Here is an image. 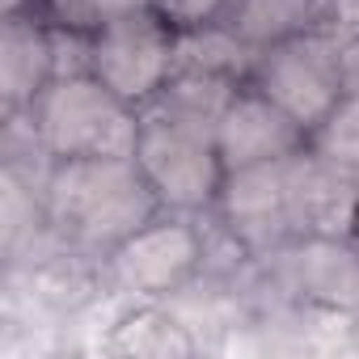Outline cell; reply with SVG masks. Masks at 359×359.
I'll return each instance as SVG.
<instances>
[{
  "label": "cell",
  "instance_id": "1",
  "mask_svg": "<svg viewBox=\"0 0 359 359\" xmlns=\"http://www.w3.org/2000/svg\"><path fill=\"white\" fill-rule=\"evenodd\" d=\"M43 208L55 245L68 258L97 262L161 212L135 156L51 161L43 177Z\"/></svg>",
  "mask_w": 359,
  "mask_h": 359
},
{
  "label": "cell",
  "instance_id": "2",
  "mask_svg": "<svg viewBox=\"0 0 359 359\" xmlns=\"http://www.w3.org/2000/svg\"><path fill=\"white\" fill-rule=\"evenodd\" d=\"M18 118H26L47 161L135 156L140 144V110L123 102L110 85H102L93 72L55 76Z\"/></svg>",
  "mask_w": 359,
  "mask_h": 359
},
{
  "label": "cell",
  "instance_id": "3",
  "mask_svg": "<svg viewBox=\"0 0 359 359\" xmlns=\"http://www.w3.org/2000/svg\"><path fill=\"white\" fill-rule=\"evenodd\" d=\"M208 216L156 212L102 258V279L131 304H156L191 292L208 266Z\"/></svg>",
  "mask_w": 359,
  "mask_h": 359
},
{
  "label": "cell",
  "instance_id": "4",
  "mask_svg": "<svg viewBox=\"0 0 359 359\" xmlns=\"http://www.w3.org/2000/svg\"><path fill=\"white\" fill-rule=\"evenodd\" d=\"M250 85L262 89L275 106H283L309 135L317 123L346 97V43L325 26L309 22L275 43H266L254 55Z\"/></svg>",
  "mask_w": 359,
  "mask_h": 359
},
{
  "label": "cell",
  "instance_id": "5",
  "mask_svg": "<svg viewBox=\"0 0 359 359\" xmlns=\"http://www.w3.org/2000/svg\"><path fill=\"white\" fill-rule=\"evenodd\" d=\"M135 165L152 187L161 212H187V216H212L229 177L212 127L169 118L156 110H140Z\"/></svg>",
  "mask_w": 359,
  "mask_h": 359
},
{
  "label": "cell",
  "instance_id": "6",
  "mask_svg": "<svg viewBox=\"0 0 359 359\" xmlns=\"http://www.w3.org/2000/svg\"><path fill=\"white\" fill-rule=\"evenodd\" d=\"M89 72L123 102L144 110L177 72V30L152 9L106 22L93 30Z\"/></svg>",
  "mask_w": 359,
  "mask_h": 359
},
{
  "label": "cell",
  "instance_id": "7",
  "mask_svg": "<svg viewBox=\"0 0 359 359\" xmlns=\"http://www.w3.org/2000/svg\"><path fill=\"white\" fill-rule=\"evenodd\" d=\"M216 224L254 258H271L296 241L292 199H287V161L233 169L216 199Z\"/></svg>",
  "mask_w": 359,
  "mask_h": 359
},
{
  "label": "cell",
  "instance_id": "8",
  "mask_svg": "<svg viewBox=\"0 0 359 359\" xmlns=\"http://www.w3.org/2000/svg\"><path fill=\"white\" fill-rule=\"evenodd\" d=\"M262 262L304 304L359 321V237H300Z\"/></svg>",
  "mask_w": 359,
  "mask_h": 359
},
{
  "label": "cell",
  "instance_id": "9",
  "mask_svg": "<svg viewBox=\"0 0 359 359\" xmlns=\"http://www.w3.org/2000/svg\"><path fill=\"white\" fill-rule=\"evenodd\" d=\"M304 144H309V131L250 81L229 97L220 127H216V148H220V161L229 173L287 161Z\"/></svg>",
  "mask_w": 359,
  "mask_h": 359
},
{
  "label": "cell",
  "instance_id": "10",
  "mask_svg": "<svg viewBox=\"0 0 359 359\" xmlns=\"http://www.w3.org/2000/svg\"><path fill=\"white\" fill-rule=\"evenodd\" d=\"M287 199L300 237H355L359 187L309 144L287 156Z\"/></svg>",
  "mask_w": 359,
  "mask_h": 359
},
{
  "label": "cell",
  "instance_id": "11",
  "mask_svg": "<svg viewBox=\"0 0 359 359\" xmlns=\"http://www.w3.org/2000/svg\"><path fill=\"white\" fill-rule=\"evenodd\" d=\"M51 81H55L51 22L39 9L5 13V30H0V106H5V118L26 114Z\"/></svg>",
  "mask_w": 359,
  "mask_h": 359
},
{
  "label": "cell",
  "instance_id": "12",
  "mask_svg": "<svg viewBox=\"0 0 359 359\" xmlns=\"http://www.w3.org/2000/svg\"><path fill=\"white\" fill-rule=\"evenodd\" d=\"M118 342H110V351H135V355H191L195 338L187 334V321H177L169 313V300L156 304H135L123 321H118Z\"/></svg>",
  "mask_w": 359,
  "mask_h": 359
},
{
  "label": "cell",
  "instance_id": "13",
  "mask_svg": "<svg viewBox=\"0 0 359 359\" xmlns=\"http://www.w3.org/2000/svg\"><path fill=\"white\" fill-rule=\"evenodd\" d=\"M309 148L321 152L330 165H338L359 187V89H346V97L317 123L309 135Z\"/></svg>",
  "mask_w": 359,
  "mask_h": 359
},
{
  "label": "cell",
  "instance_id": "14",
  "mask_svg": "<svg viewBox=\"0 0 359 359\" xmlns=\"http://www.w3.org/2000/svg\"><path fill=\"white\" fill-rule=\"evenodd\" d=\"M152 9V0H43L39 13L55 26H72V30H97L106 22H118L127 13Z\"/></svg>",
  "mask_w": 359,
  "mask_h": 359
},
{
  "label": "cell",
  "instance_id": "15",
  "mask_svg": "<svg viewBox=\"0 0 359 359\" xmlns=\"http://www.w3.org/2000/svg\"><path fill=\"white\" fill-rule=\"evenodd\" d=\"M233 9H237V0H152V13H161L177 34L220 26L233 18Z\"/></svg>",
  "mask_w": 359,
  "mask_h": 359
},
{
  "label": "cell",
  "instance_id": "16",
  "mask_svg": "<svg viewBox=\"0 0 359 359\" xmlns=\"http://www.w3.org/2000/svg\"><path fill=\"white\" fill-rule=\"evenodd\" d=\"M321 22H325L342 43H359V0H325Z\"/></svg>",
  "mask_w": 359,
  "mask_h": 359
},
{
  "label": "cell",
  "instance_id": "17",
  "mask_svg": "<svg viewBox=\"0 0 359 359\" xmlns=\"http://www.w3.org/2000/svg\"><path fill=\"white\" fill-rule=\"evenodd\" d=\"M346 76H351V89H359V43H346Z\"/></svg>",
  "mask_w": 359,
  "mask_h": 359
},
{
  "label": "cell",
  "instance_id": "18",
  "mask_svg": "<svg viewBox=\"0 0 359 359\" xmlns=\"http://www.w3.org/2000/svg\"><path fill=\"white\" fill-rule=\"evenodd\" d=\"M292 5H296L309 22H321V13H325V0H292Z\"/></svg>",
  "mask_w": 359,
  "mask_h": 359
},
{
  "label": "cell",
  "instance_id": "19",
  "mask_svg": "<svg viewBox=\"0 0 359 359\" xmlns=\"http://www.w3.org/2000/svg\"><path fill=\"white\" fill-rule=\"evenodd\" d=\"M355 237H359V224H355Z\"/></svg>",
  "mask_w": 359,
  "mask_h": 359
},
{
  "label": "cell",
  "instance_id": "20",
  "mask_svg": "<svg viewBox=\"0 0 359 359\" xmlns=\"http://www.w3.org/2000/svg\"><path fill=\"white\" fill-rule=\"evenodd\" d=\"M39 5H43V0H39Z\"/></svg>",
  "mask_w": 359,
  "mask_h": 359
}]
</instances>
